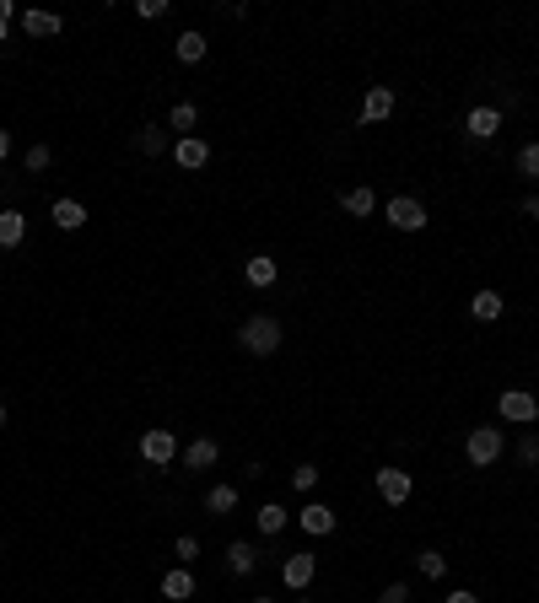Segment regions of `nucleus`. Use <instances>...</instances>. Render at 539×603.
Returning a JSON list of instances; mask_svg holds the SVG:
<instances>
[{
  "mask_svg": "<svg viewBox=\"0 0 539 603\" xmlns=\"http://www.w3.org/2000/svg\"><path fill=\"white\" fill-rule=\"evenodd\" d=\"M238 345H243L248 356H276V351H281V323L270 318V313H254V318L238 329Z\"/></svg>",
  "mask_w": 539,
  "mask_h": 603,
  "instance_id": "obj_1",
  "label": "nucleus"
},
{
  "mask_svg": "<svg viewBox=\"0 0 539 603\" xmlns=\"http://www.w3.org/2000/svg\"><path fill=\"white\" fill-rule=\"evenodd\" d=\"M383 221L394 227V232H421L426 227V205L416 194H394L388 205H383Z\"/></svg>",
  "mask_w": 539,
  "mask_h": 603,
  "instance_id": "obj_2",
  "label": "nucleus"
},
{
  "mask_svg": "<svg viewBox=\"0 0 539 603\" xmlns=\"http://www.w3.org/2000/svg\"><path fill=\"white\" fill-rule=\"evenodd\" d=\"M464 452H469V463H480V468H491L502 452H507V437L496 431V426H475L469 431V442H464Z\"/></svg>",
  "mask_w": 539,
  "mask_h": 603,
  "instance_id": "obj_3",
  "label": "nucleus"
},
{
  "mask_svg": "<svg viewBox=\"0 0 539 603\" xmlns=\"http://www.w3.org/2000/svg\"><path fill=\"white\" fill-rule=\"evenodd\" d=\"M496 410H502V421H512V426H534V421H539V398H534L528 388H502Z\"/></svg>",
  "mask_w": 539,
  "mask_h": 603,
  "instance_id": "obj_4",
  "label": "nucleus"
},
{
  "mask_svg": "<svg viewBox=\"0 0 539 603\" xmlns=\"http://www.w3.org/2000/svg\"><path fill=\"white\" fill-rule=\"evenodd\" d=\"M378 496H383L388 506H404V501L416 496V480L404 475V468H394V463H388V468H378Z\"/></svg>",
  "mask_w": 539,
  "mask_h": 603,
  "instance_id": "obj_5",
  "label": "nucleus"
},
{
  "mask_svg": "<svg viewBox=\"0 0 539 603\" xmlns=\"http://www.w3.org/2000/svg\"><path fill=\"white\" fill-rule=\"evenodd\" d=\"M297 528L308 533V539H324V533H334V506H324V501H302V512H297Z\"/></svg>",
  "mask_w": 539,
  "mask_h": 603,
  "instance_id": "obj_6",
  "label": "nucleus"
},
{
  "mask_svg": "<svg viewBox=\"0 0 539 603\" xmlns=\"http://www.w3.org/2000/svg\"><path fill=\"white\" fill-rule=\"evenodd\" d=\"M141 458H146L152 468L173 463V458H178V437H173V431H146V437H141Z\"/></svg>",
  "mask_w": 539,
  "mask_h": 603,
  "instance_id": "obj_7",
  "label": "nucleus"
},
{
  "mask_svg": "<svg viewBox=\"0 0 539 603\" xmlns=\"http://www.w3.org/2000/svg\"><path fill=\"white\" fill-rule=\"evenodd\" d=\"M222 458V447H216V437H194L189 447H184V468L189 475H206V468Z\"/></svg>",
  "mask_w": 539,
  "mask_h": 603,
  "instance_id": "obj_8",
  "label": "nucleus"
},
{
  "mask_svg": "<svg viewBox=\"0 0 539 603\" xmlns=\"http://www.w3.org/2000/svg\"><path fill=\"white\" fill-rule=\"evenodd\" d=\"M49 221H54L59 232H82V227H87V205H82V199H54V205H49Z\"/></svg>",
  "mask_w": 539,
  "mask_h": 603,
  "instance_id": "obj_9",
  "label": "nucleus"
},
{
  "mask_svg": "<svg viewBox=\"0 0 539 603\" xmlns=\"http://www.w3.org/2000/svg\"><path fill=\"white\" fill-rule=\"evenodd\" d=\"M173 162H178L184 173H194V167H206V162H211V146H206V141H194V135H178V141H173Z\"/></svg>",
  "mask_w": 539,
  "mask_h": 603,
  "instance_id": "obj_10",
  "label": "nucleus"
},
{
  "mask_svg": "<svg viewBox=\"0 0 539 603\" xmlns=\"http://www.w3.org/2000/svg\"><path fill=\"white\" fill-rule=\"evenodd\" d=\"M464 129H469V135H475V141H491L496 129H502V108H491V103H480V108H469Z\"/></svg>",
  "mask_w": 539,
  "mask_h": 603,
  "instance_id": "obj_11",
  "label": "nucleus"
},
{
  "mask_svg": "<svg viewBox=\"0 0 539 603\" xmlns=\"http://www.w3.org/2000/svg\"><path fill=\"white\" fill-rule=\"evenodd\" d=\"M394 113V87H367L362 97V124H383Z\"/></svg>",
  "mask_w": 539,
  "mask_h": 603,
  "instance_id": "obj_12",
  "label": "nucleus"
},
{
  "mask_svg": "<svg viewBox=\"0 0 539 603\" xmlns=\"http://www.w3.org/2000/svg\"><path fill=\"white\" fill-rule=\"evenodd\" d=\"M313 571H318V560H313V555H286L281 582H286L292 592H302V587H313Z\"/></svg>",
  "mask_w": 539,
  "mask_h": 603,
  "instance_id": "obj_13",
  "label": "nucleus"
},
{
  "mask_svg": "<svg viewBox=\"0 0 539 603\" xmlns=\"http://www.w3.org/2000/svg\"><path fill=\"white\" fill-rule=\"evenodd\" d=\"M340 211L362 221V216H372V211H378V194H372L367 183H356V189H346V194H340Z\"/></svg>",
  "mask_w": 539,
  "mask_h": 603,
  "instance_id": "obj_14",
  "label": "nucleus"
},
{
  "mask_svg": "<svg viewBox=\"0 0 539 603\" xmlns=\"http://www.w3.org/2000/svg\"><path fill=\"white\" fill-rule=\"evenodd\" d=\"M243 275H248V286H259V291H264V286H276V275H281V264L270 259V253H254V259L243 264Z\"/></svg>",
  "mask_w": 539,
  "mask_h": 603,
  "instance_id": "obj_15",
  "label": "nucleus"
},
{
  "mask_svg": "<svg viewBox=\"0 0 539 603\" xmlns=\"http://www.w3.org/2000/svg\"><path fill=\"white\" fill-rule=\"evenodd\" d=\"M22 33H27V38H59L65 22H59L54 12H22Z\"/></svg>",
  "mask_w": 539,
  "mask_h": 603,
  "instance_id": "obj_16",
  "label": "nucleus"
},
{
  "mask_svg": "<svg viewBox=\"0 0 539 603\" xmlns=\"http://www.w3.org/2000/svg\"><path fill=\"white\" fill-rule=\"evenodd\" d=\"M162 598L189 603V598H194V571H189V566H173V571L162 576Z\"/></svg>",
  "mask_w": 539,
  "mask_h": 603,
  "instance_id": "obj_17",
  "label": "nucleus"
},
{
  "mask_svg": "<svg viewBox=\"0 0 539 603\" xmlns=\"http://www.w3.org/2000/svg\"><path fill=\"white\" fill-rule=\"evenodd\" d=\"M173 54H178V65H199V59H206V33H178Z\"/></svg>",
  "mask_w": 539,
  "mask_h": 603,
  "instance_id": "obj_18",
  "label": "nucleus"
},
{
  "mask_svg": "<svg viewBox=\"0 0 539 603\" xmlns=\"http://www.w3.org/2000/svg\"><path fill=\"white\" fill-rule=\"evenodd\" d=\"M502 307H507V302H502V291H475V297H469V313H475L480 323H496V318H502Z\"/></svg>",
  "mask_w": 539,
  "mask_h": 603,
  "instance_id": "obj_19",
  "label": "nucleus"
},
{
  "mask_svg": "<svg viewBox=\"0 0 539 603\" xmlns=\"http://www.w3.org/2000/svg\"><path fill=\"white\" fill-rule=\"evenodd\" d=\"M27 237V216L22 211H0V248H17Z\"/></svg>",
  "mask_w": 539,
  "mask_h": 603,
  "instance_id": "obj_20",
  "label": "nucleus"
},
{
  "mask_svg": "<svg viewBox=\"0 0 539 603\" xmlns=\"http://www.w3.org/2000/svg\"><path fill=\"white\" fill-rule=\"evenodd\" d=\"M227 566H232V576H254V566H259V555H254V545H248V539H238V545H227Z\"/></svg>",
  "mask_w": 539,
  "mask_h": 603,
  "instance_id": "obj_21",
  "label": "nucleus"
},
{
  "mask_svg": "<svg viewBox=\"0 0 539 603\" xmlns=\"http://www.w3.org/2000/svg\"><path fill=\"white\" fill-rule=\"evenodd\" d=\"M254 522H259V533H264V539H276V533H281V528H286V522H292V512H281V506H276V501H264V506H259V517H254Z\"/></svg>",
  "mask_w": 539,
  "mask_h": 603,
  "instance_id": "obj_22",
  "label": "nucleus"
},
{
  "mask_svg": "<svg viewBox=\"0 0 539 603\" xmlns=\"http://www.w3.org/2000/svg\"><path fill=\"white\" fill-rule=\"evenodd\" d=\"M206 512H216V517L238 512V485H211L206 491Z\"/></svg>",
  "mask_w": 539,
  "mask_h": 603,
  "instance_id": "obj_23",
  "label": "nucleus"
},
{
  "mask_svg": "<svg viewBox=\"0 0 539 603\" xmlns=\"http://www.w3.org/2000/svg\"><path fill=\"white\" fill-rule=\"evenodd\" d=\"M416 571H421L426 582H442V576H448V560H442V550H421V555H416Z\"/></svg>",
  "mask_w": 539,
  "mask_h": 603,
  "instance_id": "obj_24",
  "label": "nucleus"
},
{
  "mask_svg": "<svg viewBox=\"0 0 539 603\" xmlns=\"http://www.w3.org/2000/svg\"><path fill=\"white\" fill-rule=\"evenodd\" d=\"M135 146H141V157H162L168 151V129H141Z\"/></svg>",
  "mask_w": 539,
  "mask_h": 603,
  "instance_id": "obj_25",
  "label": "nucleus"
},
{
  "mask_svg": "<svg viewBox=\"0 0 539 603\" xmlns=\"http://www.w3.org/2000/svg\"><path fill=\"white\" fill-rule=\"evenodd\" d=\"M194 124H199V108H194V103H173L168 129H194Z\"/></svg>",
  "mask_w": 539,
  "mask_h": 603,
  "instance_id": "obj_26",
  "label": "nucleus"
},
{
  "mask_svg": "<svg viewBox=\"0 0 539 603\" xmlns=\"http://www.w3.org/2000/svg\"><path fill=\"white\" fill-rule=\"evenodd\" d=\"M318 480H324V475H318L313 463H297V468H292V491H302V496H313V485H318Z\"/></svg>",
  "mask_w": 539,
  "mask_h": 603,
  "instance_id": "obj_27",
  "label": "nucleus"
},
{
  "mask_svg": "<svg viewBox=\"0 0 539 603\" xmlns=\"http://www.w3.org/2000/svg\"><path fill=\"white\" fill-rule=\"evenodd\" d=\"M518 173H523V178H539V141H528V146L518 151Z\"/></svg>",
  "mask_w": 539,
  "mask_h": 603,
  "instance_id": "obj_28",
  "label": "nucleus"
},
{
  "mask_svg": "<svg viewBox=\"0 0 539 603\" xmlns=\"http://www.w3.org/2000/svg\"><path fill=\"white\" fill-rule=\"evenodd\" d=\"M49 162H54L49 146H33V151H27V173H49Z\"/></svg>",
  "mask_w": 539,
  "mask_h": 603,
  "instance_id": "obj_29",
  "label": "nucleus"
},
{
  "mask_svg": "<svg viewBox=\"0 0 539 603\" xmlns=\"http://www.w3.org/2000/svg\"><path fill=\"white\" fill-rule=\"evenodd\" d=\"M378 603H410V587H404V582H388V587L378 592Z\"/></svg>",
  "mask_w": 539,
  "mask_h": 603,
  "instance_id": "obj_30",
  "label": "nucleus"
},
{
  "mask_svg": "<svg viewBox=\"0 0 539 603\" xmlns=\"http://www.w3.org/2000/svg\"><path fill=\"white\" fill-rule=\"evenodd\" d=\"M135 12H141L146 22H157V17H168V0H141V6H135Z\"/></svg>",
  "mask_w": 539,
  "mask_h": 603,
  "instance_id": "obj_31",
  "label": "nucleus"
},
{
  "mask_svg": "<svg viewBox=\"0 0 539 603\" xmlns=\"http://www.w3.org/2000/svg\"><path fill=\"white\" fill-rule=\"evenodd\" d=\"M12 17H17L12 0H0V43H12Z\"/></svg>",
  "mask_w": 539,
  "mask_h": 603,
  "instance_id": "obj_32",
  "label": "nucleus"
},
{
  "mask_svg": "<svg viewBox=\"0 0 539 603\" xmlns=\"http://www.w3.org/2000/svg\"><path fill=\"white\" fill-rule=\"evenodd\" d=\"M173 550H178V560H194V555H199V539H194V533H184Z\"/></svg>",
  "mask_w": 539,
  "mask_h": 603,
  "instance_id": "obj_33",
  "label": "nucleus"
},
{
  "mask_svg": "<svg viewBox=\"0 0 539 603\" xmlns=\"http://www.w3.org/2000/svg\"><path fill=\"white\" fill-rule=\"evenodd\" d=\"M518 458H523V463H539V437H523V447H518Z\"/></svg>",
  "mask_w": 539,
  "mask_h": 603,
  "instance_id": "obj_34",
  "label": "nucleus"
},
{
  "mask_svg": "<svg viewBox=\"0 0 539 603\" xmlns=\"http://www.w3.org/2000/svg\"><path fill=\"white\" fill-rule=\"evenodd\" d=\"M442 603H480V598H475V592H469V587H458V592H448Z\"/></svg>",
  "mask_w": 539,
  "mask_h": 603,
  "instance_id": "obj_35",
  "label": "nucleus"
},
{
  "mask_svg": "<svg viewBox=\"0 0 539 603\" xmlns=\"http://www.w3.org/2000/svg\"><path fill=\"white\" fill-rule=\"evenodd\" d=\"M523 216H528V221L539 216V194H528V199H523Z\"/></svg>",
  "mask_w": 539,
  "mask_h": 603,
  "instance_id": "obj_36",
  "label": "nucleus"
},
{
  "mask_svg": "<svg viewBox=\"0 0 539 603\" xmlns=\"http://www.w3.org/2000/svg\"><path fill=\"white\" fill-rule=\"evenodd\" d=\"M12 157V129H0V162Z\"/></svg>",
  "mask_w": 539,
  "mask_h": 603,
  "instance_id": "obj_37",
  "label": "nucleus"
},
{
  "mask_svg": "<svg viewBox=\"0 0 539 603\" xmlns=\"http://www.w3.org/2000/svg\"><path fill=\"white\" fill-rule=\"evenodd\" d=\"M254 603H276V598H254Z\"/></svg>",
  "mask_w": 539,
  "mask_h": 603,
  "instance_id": "obj_38",
  "label": "nucleus"
},
{
  "mask_svg": "<svg viewBox=\"0 0 539 603\" xmlns=\"http://www.w3.org/2000/svg\"><path fill=\"white\" fill-rule=\"evenodd\" d=\"M0 426H6V410H0Z\"/></svg>",
  "mask_w": 539,
  "mask_h": 603,
  "instance_id": "obj_39",
  "label": "nucleus"
},
{
  "mask_svg": "<svg viewBox=\"0 0 539 603\" xmlns=\"http://www.w3.org/2000/svg\"><path fill=\"white\" fill-rule=\"evenodd\" d=\"M297 603H313V598H297Z\"/></svg>",
  "mask_w": 539,
  "mask_h": 603,
  "instance_id": "obj_40",
  "label": "nucleus"
}]
</instances>
